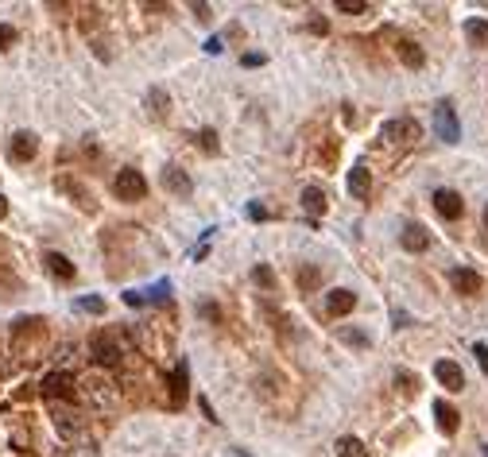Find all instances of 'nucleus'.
Here are the masks:
<instances>
[{
  "instance_id": "4468645a",
  "label": "nucleus",
  "mask_w": 488,
  "mask_h": 457,
  "mask_svg": "<svg viewBox=\"0 0 488 457\" xmlns=\"http://www.w3.org/2000/svg\"><path fill=\"white\" fill-rule=\"evenodd\" d=\"M326 310H330V318H345V314L357 310V295L345 291V287H337V291L326 295Z\"/></svg>"
},
{
  "instance_id": "a19ab883",
  "label": "nucleus",
  "mask_w": 488,
  "mask_h": 457,
  "mask_svg": "<svg viewBox=\"0 0 488 457\" xmlns=\"http://www.w3.org/2000/svg\"><path fill=\"white\" fill-rule=\"evenodd\" d=\"M485 225H488V205H485Z\"/></svg>"
},
{
  "instance_id": "f3484780",
  "label": "nucleus",
  "mask_w": 488,
  "mask_h": 457,
  "mask_svg": "<svg viewBox=\"0 0 488 457\" xmlns=\"http://www.w3.org/2000/svg\"><path fill=\"white\" fill-rule=\"evenodd\" d=\"M434 418H438V430H442V434H458L461 411L453 407V403H446V399H434Z\"/></svg>"
},
{
  "instance_id": "c85d7f7f",
  "label": "nucleus",
  "mask_w": 488,
  "mask_h": 457,
  "mask_svg": "<svg viewBox=\"0 0 488 457\" xmlns=\"http://www.w3.org/2000/svg\"><path fill=\"white\" fill-rule=\"evenodd\" d=\"M318 283H322V272H318V268H303V272H299V287H303V291H314Z\"/></svg>"
},
{
  "instance_id": "bb28decb",
  "label": "nucleus",
  "mask_w": 488,
  "mask_h": 457,
  "mask_svg": "<svg viewBox=\"0 0 488 457\" xmlns=\"http://www.w3.org/2000/svg\"><path fill=\"white\" fill-rule=\"evenodd\" d=\"M252 283H256V287H264V291H275V272L268 268V263H256V268H252Z\"/></svg>"
},
{
  "instance_id": "7c9ffc66",
  "label": "nucleus",
  "mask_w": 488,
  "mask_h": 457,
  "mask_svg": "<svg viewBox=\"0 0 488 457\" xmlns=\"http://www.w3.org/2000/svg\"><path fill=\"white\" fill-rule=\"evenodd\" d=\"M198 314L209 318V321H221V306H217V302H198Z\"/></svg>"
},
{
  "instance_id": "a878e982",
  "label": "nucleus",
  "mask_w": 488,
  "mask_h": 457,
  "mask_svg": "<svg viewBox=\"0 0 488 457\" xmlns=\"http://www.w3.org/2000/svg\"><path fill=\"white\" fill-rule=\"evenodd\" d=\"M74 310H82V314H105V299H101V295H82V299L74 302Z\"/></svg>"
},
{
  "instance_id": "9b49d317",
  "label": "nucleus",
  "mask_w": 488,
  "mask_h": 457,
  "mask_svg": "<svg viewBox=\"0 0 488 457\" xmlns=\"http://www.w3.org/2000/svg\"><path fill=\"white\" fill-rule=\"evenodd\" d=\"M434 380H438L446 391H461V388H465V372H461L458 360H449V357H442L438 364H434Z\"/></svg>"
},
{
  "instance_id": "b1692460",
  "label": "nucleus",
  "mask_w": 488,
  "mask_h": 457,
  "mask_svg": "<svg viewBox=\"0 0 488 457\" xmlns=\"http://www.w3.org/2000/svg\"><path fill=\"white\" fill-rule=\"evenodd\" d=\"M465 35L473 39V47H488V20H480V16L465 20Z\"/></svg>"
},
{
  "instance_id": "79ce46f5",
  "label": "nucleus",
  "mask_w": 488,
  "mask_h": 457,
  "mask_svg": "<svg viewBox=\"0 0 488 457\" xmlns=\"http://www.w3.org/2000/svg\"><path fill=\"white\" fill-rule=\"evenodd\" d=\"M229 457H233V454H229Z\"/></svg>"
},
{
  "instance_id": "aec40b11",
  "label": "nucleus",
  "mask_w": 488,
  "mask_h": 457,
  "mask_svg": "<svg viewBox=\"0 0 488 457\" xmlns=\"http://www.w3.org/2000/svg\"><path fill=\"white\" fill-rule=\"evenodd\" d=\"M400 244L407 248V252H426V248H430V233L422 229V225H415V221H411L407 229H403Z\"/></svg>"
},
{
  "instance_id": "72a5a7b5",
  "label": "nucleus",
  "mask_w": 488,
  "mask_h": 457,
  "mask_svg": "<svg viewBox=\"0 0 488 457\" xmlns=\"http://www.w3.org/2000/svg\"><path fill=\"white\" fill-rule=\"evenodd\" d=\"M473 357H477L480 372H488V345H485V341H477V345H473Z\"/></svg>"
},
{
  "instance_id": "e433bc0d",
  "label": "nucleus",
  "mask_w": 488,
  "mask_h": 457,
  "mask_svg": "<svg viewBox=\"0 0 488 457\" xmlns=\"http://www.w3.org/2000/svg\"><path fill=\"white\" fill-rule=\"evenodd\" d=\"M310 31H314V35H326V31H330L326 16H310Z\"/></svg>"
},
{
  "instance_id": "39448f33",
  "label": "nucleus",
  "mask_w": 488,
  "mask_h": 457,
  "mask_svg": "<svg viewBox=\"0 0 488 457\" xmlns=\"http://www.w3.org/2000/svg\"><path fill=\"white\" fill-rule=\"evenodd\" d=\"M113 194H117L120 202H144L147 198L144 171H136V167H120V175L113 178Z\"/></svg>"
},
{
  "instance_id": "2eb2a0df",
  "label": "nucleus",
  "mask_w": 488,
  "mask_h": 457,
  "mask_svg": "<svg viewBox=\"0 0 488 457\" xmlns=\"http://www.w3.org/2000/svg\"><path fill=\"white\" fill-rule=\"evenodd\" d=\"M449 283H453L458 295H480V287H485V279H480L473 268H453V272H449Z\"/></svg>"
},
{
  "instance_id": "393cba45",
  "label": "nucleus",
  "mask_w": 488,
  "mask_h": 457,
  "mask_svg": "<svg viewBox=\"0 0 488 457\" xmlns=\"http://www.w3.org/2000/svg\"><path fill=\"white\" fill-rule=\"evenodd\" d=\"M194 144L202 147L205 156H217V151H221V140H217V132H214V128H202V132L194 136Z\"/></svg>"
},
{
  "instance_id": "f257e3e1",
  "label": "nucleus",
  "mask_w": 488,
  "mask_h": 457,
  "mask_svg": "<svg viewBox=\"0 0 488 457\" xmlns=\"http://www.w3.org/2000/svg\"><path fill=\"white\" fill-rule=\"evenodd\" d=\"M47 321L43 318H16L12 321V353L24 360V364H35L39 357H47Z\"/></svg>"
},
{
  "instance_id": "4c0bfd02",
  "label": "nucleus",
  "mask_w": 488,
  "mask_h": 457,
  "mask_svg": "<svg viewBox=\"0 0 488 457\" xmlns=\"http://www.w3.org/2000/svg\"><path fill=\"white\" fill-rule=\"evenodd\" d=\"M194 16H198L202 24H209V4H194Z\"/></svg>"
},
{
  "instance_id": "473e14b6",
  "label": "nucleus",
  "mask_w": 488,
  "mask_h": 457,
  "mask_svg": "<svg viewBox=\"0 0 488 457\" xmlns=\"http://www.w3.org/2000/svg\"><path fill=\"white\" fill-rule=\"evenodd\" d=\"M16 43V28L12 24H0V50H8Z\"/></svg>"
},
{
  "instance_id": "412c9836",
  "label": "nucleus",
  "mask_w": 488,
  "mask_h": 457,
  "mask_svg": "<svg viewBox=\"0 0 488 457\" xmlns=\"http://www.w3.org/2000/svg\"><path fill=\"white\" fill-rule=\"evenodd\" d=\"M368 190H372V171H368V163H357L349 171V194L353 198H368Z\"/></svg>"
},
{
  "instance_id": "0eeeda50",
  "label": "nucleus",
  "mask_w": 488,
  "mask_h": 457,
  "mask_svg": "<svg viewBox=\"0 0 488 457\" xmlns=\"http://www.w3.org/2000/svg\"><path fill=\"white\" fill-rule=\"evenodd\" d=\"M120 299L128 306H167L171 302V279H159L156 287H147V291H124Z\"/></svg>"
},
{
  "instance_id": "ea45409f",
  "label": "nucleus",
  "mask_w": 488,
  "mask_h": 457,
  "mask_svg": "<svg viewBox=\"0 0 488 457\" xmlns=\"http://www.w3.org/2000/svg\"><path fill=\"white\" fill-rule=\"evenodd\" d=\"M4 217H8V198L0 194V221H4Z\"/></svg>"
},
{
  "instance_id": "1a4fd4ad",
  "label": "nucleus",
  "mask_w": 488,
  "mask_h": 457,
  "mask_svg": "<svg viewBox=\"0 0 488 457\" xmlns=\"http://www.w3.org/2000/svg\"><path fill=\"white\" fill-rule=\"evenodd\" d=\"M35 151H39V136H35V132H12L8 156L16 159V163H31V159H35Z\"/></svg>"
},
{
  "instance_id": "423d86ee",
  "label": "nucleus",
  "mask_w": 488,
  "mask_h": 457,
  "mask_svg": "<svg viewBox=\"0 0 488 457\" xmlns=\"http://www.w3.org/2000/svg\"><path fill=\"white\" fill-rule=\"evenodd\" d=\"M434 136H438L442 144H458V140H461L458 113H453L449 101H438V105H434Z\"/></svg>"
},
{
  "instance_id": "cd10ccee",
  "label": "nucleus",
  "mask_w": 488,
  "mask_h": 457,
  "mask_svg": "<svg viewBox=\"0 0 488 457\" xmlns=\"http://www.w3.org/2000/svg\"><path fill=\"white\" fill-rule=\"evenodd\" d=\"M337 337H341L345 345H357V349H364V345H368V333L353 330V326H341V330H337Z\"/></svg>"
},
{
  "instance_id": "9d476101",
  "label": "nucleus",
  "mask_w": 488,
  "mask_h": 457,
  "mask_svg": "<svg viewBox=\"0 0 488 457\" xmlns=\"http://www.w3.org/2000/svg\"><path fill=\"white\" fill-rule=\"evenodd\" d=\"M434 209H438V217H446V221H458V217L465 214V202H461L458 190L442 186V190H434Z\"/></svg>"
},
{
  "instance_id": "4be33fe9",
  "label": "nucleus",
  "mask_w": 488,
  "mask_h": 457,
  "mask_svg": "<svg viewBox=\"0 0 488 457\" xmlns=\"http://www.w3.org/2000/svg\"><path fill=\"white\" fill-rule=\"evenodd\" d=\"M147 109L156 113L159 120H167L171 117V97H167V89H159V86H151L147 89Z\"/></svg>"
},
{
  "instance_id": "c756f323",
  "label": "nucleus",
  "mask_w": 488,
  "mask_h": 457,
  "mask_svg": "<svg viewBox=\"0 0 488 457\" xmlns=\"http://www.w3.org/2000/svg\"><path fill=\"white\" fill-rule=\"evenodd\" d=\"M337 12H345V16H361V12H368V4H364V0H337Z\"/></svg>"
},
{
  "instance_id": "7ed1b4c3",
  "label": "nucleus",
  "mask_w": 488,
  "mask_h": 457,
  "mask_svg": "<svg viewBox=\"0 0 488 457\" xmlns=\"http://www.w3.org/2000/svg\"><path fill=\"white\" fill-rule=\"evenodd\" d=\"M39 391H43L47 403H78V384H74V376H70L66 369H50L47 376H43Z\"/></svg>"
},
{
  "instance_id": "f03ea898",
  "label": "nucleus",
  "mask_w": 488,
  "mask_h": 457,
  "mask_svg": "<svg viewBox=\"0 0 488 457\" xmlns=\"http://www.w3.org/2000/svg\"><path fill=\"white\" fill-rule=\"evenodd\" d=\"M89 360H93V364H97V369H120V364H124L128 360V337L120 330H97L93 333V337H89Z\"/></svg>"
},
{
  "instance_id": "6e6552de",
  "label": "nucleus",
  "mask_w": 488,
  "mask_h": 457,
  "mask_svg": "<svg viewBox=\"0 0 488 457\" xmlns=\"http://www.w3.org/2000/svg\"><path fill=\"white\" fill-rule=\"evenodd\" d=\"M167 388H171V395H167V411H178L186 403V391H190V369H186V360H178L175 369H171Z\"/></svg>"
},
{
  "instance_id": "dca6fc26",
  "label": "nucleus",
  "mask_w": 488,
  "mask_h": 457,
  "mask_svg": "<svg viewBox=\"0 0 488 457\" xmlns=\"http://www.w3.org/2000/svg\"><path fill=\"white\" fill-rule=\"evenodd\" d=\"M163 186L171 190V194H178V198H186L190 190H194L190 175H186L182 167H175V163H167V167H163Z\"/></svg>"
},
{
  "instance_id": "6ab92c4d",
  "label": "nucleus",
  "mask_w": 488,
  "mask_h": 457,
  "mask_svg": "<svg viewBox=\"0 0 488 457\" xmlns=\"http://www.w3.org/2000/svg\"><path fill=\"white\" fill-rule=\"evenodd\" d=\"M43 268H47L55 279H62V283H74V275H78V268H74L62 252H43Z\"/></svg>"
},
{
  "instance_id": "f704fd0d",
  "label": "nucleus",
  "mask_w": 488,
  "mask_h": 457,
  "mask_svg": "<svg viewBox=\"0 0 488 457\" xmlns=\"http://www.w3.org/2000/svg\"><path fill=\"white\" fill-rule=\"evenodd\" d=\"M264 62H268V55H260V50H248V55L241 59V66H264Z\"/></svg>"
},
{
  "instance_id": "a211bd4d",
  "label": "nucleus",
  "mask_w": 488,
  "mask_h": 457,
  "mask_svg": "<svg viewBox=\"0 0 488 457\" xmlns=\"http://www.w3.org/2000/svg\"><path fill=\"white\" fill-rule=\"evenodd\" d=\"M303 209H306V225H318L322 221V214H326V194L318 190V186H306L303 190Z\"/></svg>"
},
{
  "instance_id": "ddd939ff",
  "label": "nucleus",
  "mask_w": 488,
  "mask_h": 457,
  "mask_svg": "<svg viewBox=\"0 0 488 457\" xmlns=\"http://www.w3.org/2000/svg\"><path fill=\"white\" fill-rule=\"evenodd\" d=\"M395 55H400V62L403 66H411V70H422V62H426V50L419 47V43L411 39V35H395Z\"/></svg>"
},
{
  "instance_id": "2f4dec72",
  "label": "nucleus",
  "mask_w": 488,
  "mask_h": 457,
  "mask_svg": "<svg viewBox=\"0 0 488 457\" xmlns=\"http://www.w3.org/2000/svg\"><path fill=\"white\" fill-rule=\"evenodd\" d=\"M395 384H403V391H407V395H415V391H419V380L411 376V372H395Z\"/></svg>"
},
{
  "instance_id": "c9c22d12",
  "label": "nucleus",
  "mask_w": 488,
  "mask_h": 457,
  "mask_svg": "<svg viewBox=\"0 0 488 457\" xmlns=\"http://www.w3.org/2000/svg\"><path fill=\"white\" fill-rule=\"evenodd\" d=\"M248 217H252V221H268L272 214H268V209H264L260 202H252V205H248Z\"/></svg>"
},
{
  "instance_id": "20e7f679",
  "label": "nucleus",
  "mask_w": 488,
  "mask_h": 457,
  "mask_svg": "<svg viewBox=\"0 0 488 457\" xmlns=\"http://www.w3.org/2000/svg\"><path fill=\"white\" fill-rule=\"evenodd\" d=\"M419 136H422L419 120L400 117V120H388V124H384V132H380V147L388 144V147H400V151H407L411 144H419Z\"/></svg>"
},
{
  "instance_id": "5701e85b",
  "label": "nucleus",
  "mask_w": 488,
  "mask_h": 457,
  "mask_svg": "<svg viewBox=\"0 0 488 457\" xmlns=\"http://www.w3.org/2000/svg\"><path fill=\"white\" fill-rule=\"evenodd\" d=\"M337 457H368V446L357 434H341L337 438Z\"/></svg>"
},
{
  "instance_id": "58836bf2",
  "label": "nucleus",
  "mask_w": 488,
  "mask_h": 457,
  "mask_svg": "<svg viewBox=\"0 0 488 457\" xmlns=\"http://www.w3.org/2000/svg\"><path fill=\"white\" fill-rule=\"evenodd\" d=\"M221 47H225V43L217 39V35H214V39H205V50H209V55H221Z\"/></svg>"
},
{
  "instance_id": "f8f14e48",
  "label": "nucleus",
  "mask_w": 488,
  "mask_h": 457,
  "mask_svg": "<svg viewBox=\"0 0 488 457\" xmlns=\"http://www.w3.org/2000/svg\"><path fill=\"white\" fill-rule=\"evenodd\" d=\"M59 190L74 198V205H78V209H86V214H97V202H93V194H89V190H86V186H82L74 175H62V178H59Z\"/></svg>"
}]
</instances>
